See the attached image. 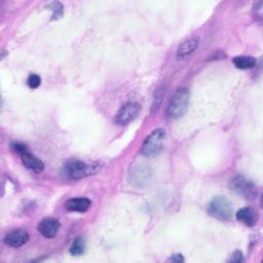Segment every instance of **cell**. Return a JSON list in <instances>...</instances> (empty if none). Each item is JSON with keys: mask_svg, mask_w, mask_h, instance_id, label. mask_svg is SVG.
Here are the masks:
<instances>
[{"mask_svg": "<svg viewBox=\"0 0 263 263\" xmlns=\"http://www.w3.org/2000/svg\"><path fill=\"white\" fill-rule=\"evenodd\" d=\"M208 213L218 220L228 221L233 216V207L226 198L216 196L209 204Z\"/></svg>", "mask_w": 263, "mask_h": 263, "instance_id": "cell-3", "label": "cell"}, {"mask_svg": "<svg viewBox=\"0 0 263 263\" xmlns=\"http://www.w3.org/2000/svg\"><path fill=\"white\" fill-rule=\"evenodd\" d=\"M21 158H22L23 165L35 173H40L43 171V169H45L43 161L39 159L37 156H35L34 154H32L29 150L22 153Z\"/></svg>", "mask_w": 263, "mask_h": 263, "instance_id": "cell-10", "label": "cell"}, {"mask_svg": "<svg viewBox=\"0 0 263 263\" xmlns=\"http://www.w3.org/2000/svg\"><path fill=\"white\" fill-rule=\"evenodd\" d=\"M140 112V105L136 102H127L118 110L115 116V122L119 125L128 124L133 121Z\"/></svg>", "mask_w": 263, "mask_h": 263, "instance_id": "cell-6", "label": "cell"}, {"mask_svg": "<svg viewBox=\"0 0 263 263\" xmlns=\"http://www.w3.org/2000/svg\"><path fill=\"white\" fill-rule=\"evenodd\" d=\"M198 47H199V38L190 37L185 41H183L179 46L176 56L178 59H186L190 55H192V53L196 50Z\"/></svg>", "mask_w": 263, "mask_h": 263, "instance_id": "cell-9", "label": "cell"}, {"mask_svg": "<svg viewBox=\"0 0 263 263\" xmlns=\"http://www.w3.org/2000/svg\"><path fill=\"white\" fill-rule=\"evenodd\" d=\"M166 140V130L162 128H157L145 139L143 142L141 153L147 157H153L157 155L162 147Z\"/></svg>", "mask_w": 263, "mask_h": 263, "instance_id": "cell-4", "label": "cell"}, {"mask_svg": "<svg viewBox=\"0 0 263 263\" xmlns=\"http://www.w3.org/2000/svg\"><path fill=\"white\" fill-rule=\"evenodd\" d=\"M234 64L239 69H251L256 65V60L250 56H239L234 59Z\"/></svg>", "mask_w": 263, "mask_h": 263, "instance_id": "cell-13", "label": "cell"}, {"mask_svg": "<svg viewBox=\"0 0 263 263\" xmlns=\"http://www.w3.org/2000/svg\"><path fill=\"white\" fill-rule=\"evenodd\" d=\"M100 170L99 163H85L78 159H70L64 165L63 173L70 179H81Z\"/></svg>", "mask_w": 263, "mask_h": 263, "instance_id": "cell-1", "label": "cell"}, {"mask_svg": "<svg viewBox=\"0 0 263 263\" xmlns=\"http://www.w3.org/2000/svg\"><path fill=\"white\" fill-rule=\"evenodd\" d=\"M172 260L176 261V262H180V261H183V257L180 254H178V255H175L174 257H172Z\"/></svg>", "mask_w": 263, "mask_h": 263, "instance_id": "cell-19", "label": "cell"}, {"mask_svg": "<svg viewBox=\"0 0 263 263\" xmlns=\"http://www.w3.org/2000/svg\"><path fill=\"white\" fill-rule=\"evenodd\" d=\"M12 147H13V149H14L17 153H19L20 155H21L22 153H24L25 151L28 150L27 146L24 145V144H22V143H14Z\"/></svg>", "mask_w": 263, "mask_h": 263, "instance_id": "cell-17", "label": "cell"}, {"mask_svg": "<svg viewBox=\"0 0 263 263\" xmlns=\"http://www.w3.org/2000/svg\"><path fill=\"white\" fill-rule=\"evenodd\" d=\"M85 251V243L81 238H77L73 243L70 248V253L73 256H79L82 255Z\"/></svg>", "mask_w": 263, "mask_h": 263, "instance_id": "cell-14", "label": "cell"}, {"mask_svg": "<svg viewBox=\"0 0 263 263\" xmlns=\"http://www.w3.org/2000/svg\"><path fill=\"white\" fill-rule=\"evenodd\" d=\"M41 83V78L37 74H31L29 75L27 79V84L30 89H37V87Z\"/></svg>", "mask_w": 263, "mask_h": 263, "instance_id": "cell-15", "label": "cell"}, {"mask_svg": "<svg viewBox=\"0 0 263 263\" xmlns=\"http://www.w3.org/2000/svg\"><path fill=\"white\" fill-rule=\"evenodd\" d=\"M229 186L236 193L242 195L246 200H253L257 194L255 184L244 176H236L233 178Z\"/></svg>", "mask_w": 263, "mask_h": 263, "instance_id": "cell-5", "label": "cell"}, {"mask_svg": "<svg viewBox=\"0 0 263 263\" xmlns=\"http://www.w3.org/2000/svg\"><path fill=\"white\" fill-rule=\"evenodd\" d=\"M189 99H190V93L186 87L178 89L169 103V106H168L169 117L173 119L182 117L188 109Z\"/></svg>", "mask_w": 263, "mask_h": 263, "instance_id": "cell-2", "label": "cell"}, {"mask_svg": "<svg viewBox=\"0 0 263 263\" xmlns=\"http://www.w3.org/2000/svg\"><path fill=\"white\" fill-rule=\"evenodd\" d=\"M29 240V234L26 231L18 229L8 234L5 238V243L12 248H20Z\"/></svg>", "mask_w": 263, "mask_h": 263, "instance_id": "cell-8", "label": "cell"}, {"mask_svg": "<svg viewBox=\"0 0 263 263\" xmlns=\"http://www.w3.org/2000/svg\"><path fill=\"white\" fill-rule=\"evenodd\" d=\"M229 261H232V262H241V261H243V253L241 251H236L233 254V256L229 259Z\"/></svg>", "mask_w": 263, "mask_h": 263, "instance_id": "cell-18", "label": "cell"}, {"mask_svg": "<svg viewBox=\"0 0 263 263\" xmlns=\"http://www.w3.org/2000/svg\"><path fill=\"white\" fill-rule=\"evenodd\" d=\"M51 8L54 12V14H53L54 19H58L63 15V6L60 3H53L51 5Z\"/></svg>", "mask_w": 263, "mask_h": 263, "instance_id": "cell-16", "label": "cell"}, {"mask_svg": "<svg viewBox=\"0 0 263 263\" xmlns=\"http://www.w3.org/2000/svg\"><path fill=\"white\" fill-rule=\"evenodd\" d=\"M92 203L89 199L86 198H77V199H71L66 203V209L71 212H79L84 213L90 209Z\"/></svg>", "mask_w": 263, "mask_h": 263, "instance_id": "cell-12", "label": "cell"}, {"mask_svg": "<svg viewBox=\"0 0 263 263\" xmlns=\"http://www.w3.org/2000/svg\"><path fill=\"white\" fill-rule=\"evenodd\" d=\"M237 219L247 226H254L258 221V215L252 208H243L237 213Z\"/></svg>", "mask_w": 263, "mask_h": 263, "instance_id": "cell-11", "label": "cell"}, {"mask_svg": "<svg viewBox=\"0 0 263 263\" xmlns=\"http://www.w3.org/2000/svg\"><path fill=\"white\" fill-rule=\"evenodd\" d=\"M60 222L57 219L54 218H47L43 219V220L38 225V232L47 239H53L57 236L59 229H60Z\"/></svg>", "mask_w": 263, "mask_h": 263, "instance_id": "cell-7", "label": "cell"}]
</instances>
